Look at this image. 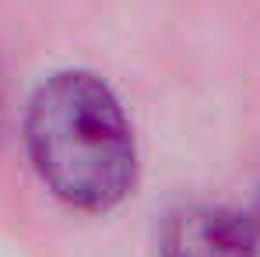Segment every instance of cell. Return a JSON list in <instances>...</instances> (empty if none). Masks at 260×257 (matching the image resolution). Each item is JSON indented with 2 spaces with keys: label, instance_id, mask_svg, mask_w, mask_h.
Masks as SVG:
<instances>
[{
  "label": "cell",
  "instance_id": "7a4b0ae2",
  "mask_svg": "<svg viewBox=\"0 0 260 257\" xmlns=\"http://www.w3.org/2000/svg\"><path fill=\"white\" fill-rule=\"evenodd\" d=\"M158 257H260V236L236 208L193 201L166 215Z\"/></svg>",
  "mask_w": 260,
  "mask_h": 257
},
{
  "label": "cell",
  "instance_id": "3957f363",
  "mask_svg": "<svg viewBox=\"0 0 260 257\" xmlns=\"http://www.w3.org/2000/svg\"><path fill=\"white\" fill-rule=\"evenodd\" d=\"M253 229H257V236H260V197H257V212H253Z\"/></svg>",
  "mask_w": 260,
  "mask_h": 257
},
{
  "label": "cell",
  "instance_id": "6da1fadb",
  "mask_svg": "<svg viewBox=\"0 0 260 257\" xmlns=\"http://www.w3.org/2000/svg\"><path fill=\"white\" fill-rule=\"evenodd\" d=\"M25 152L43 187L85 215L116 212L141 180V152L120 95L85 67L53 71L25 106Z\"/></svg>",
  "mask_w": 260,
  "mask_h": 257
}]
</instances>
